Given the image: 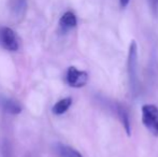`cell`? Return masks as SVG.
Returning <instances> with one entry per match:
<instances>
[{"label":"cell","mask_w":158,"mask_h":157,"mask_svg":"<svg viewBox=\"0 0 158 157\" xmlns=\"http://www.w3.org/2000/svg\"><path fill=\"white\" fill-rule=\"evenodd\" d=\"M127 70L130 90L133 96H137L139 92V76H138V45L135 40L130 42L127 57Z\"/></svg>","instance_id":"1"},{"label":"cell","mask_w":158,"mask_h":157,"mask_svg":"<svg viewBox=\"0 0 158 157\" xmlns=\"http://www.w3.org/2000/svg\"><path fill=\"white\" fill-rule=\"evenodd\" d=\"M142 123L155 137H158V107L155 105H144L142 107Z\"/></svg>","instance_id":"2"},{"label":"cell","mask_w":158,"mask_h":157,"mask_svg":"<svg viewBox=\"0 0 158 157\" xmlns=\"http://www.w3.org/2000/svg\"><path fill=\"white\" fill-rule=\"evenodd\" d=\"M0 45L11 52H15L19 48V37L10 27L0 28Z\"/></svg>","instance_id":"3"},{"label":"cell","mask_w":158,"mask_h":157,"mask_svg":"<svg viewBox=\"0 0 158 157\" xmlns=\"http://www.w3.org/2000/svg\"><path fill=\"white\" fill-rule=\"evenodd\" d=\"M66 82L71 87L81 88L87 84L88 74L86 71L79 70L75 67H69L66 73Z\"/></svg>","instance_id":"4"},{"label":"cell","mask_w":158,"mask_h":157,"mask_svg":"<svg viewBox=\"0 0 158 157\" xmlns=\"http://www.w3.org/2000/svg\"><path fill=\"white\" fill-rule=\"evenodd\" d=\"M77 16L73 12L71 11H67L63 14V16L59 19V27L61 30L64 31H68V30L72 29L77 26Z\"/></svg>","instance_id":"5"},{"label":"cell","mask_w":158,"mask_h":157,"mask_svg":"<svg viewBox=\"0 0 158 157\" xmlns=\"http://www.w3.org/2000/svg\"><path fill=\"white\" fill-rule=\"evenodd\" d=\"M115 110H116V114H117V116H118L119 121H121L122 125H123L124 128H125L127 134L130 136L131 134V124H130V118H129V113H128V111H127V109L122 105H116Z\"/></svg>","instance_id":"6"},{"label":"cell","mask_w":158,"mask_h":157,"mask_svg":"<svg viewBox=\"0 0 158 157\" xmlns=\"http://www.w3.org/2000/svg\"><path fill=\"white\" fill-rule=\"evenodd\" d=\"M72 105V99L70 97H66V98L60 99L59 101H57L52 108V112L55 115H61V114L66 113L69 110V108Z\"/></svg>","instance_id":"7"},{"label":"cell","mask_w":158,"mask_h":157,"mask_svg":"<svg viewBox=\"0 0 158 157\" xmlns=\"http://www.w3.org/2000/svg\"><path fill=\"white\" fill-rule=\"evenodd\" d=\"M2 107L8 113L13 114V115H17V114H19L22 112V105L17 101L13 100V99H3Z\"/></svg>","instance_id":"8"},{"label":"cell","mask_w":158,"mask_h":157,"mask_svg":"<svg viewBox=\"0 0 158 157\" xmlns=\"http://www.w3.org/2000/svg\"><path fill=\"white\" fill-rule=\"evenodd\" d=\"M57 151L61 157H83L77 150L73 147H68L64 144H58L57 145Z\"/></svg>","instance_id":"9"},{"label":"cell","mask_w":158,"mask_h":157,"mask_svg":"<svg viewBox=\"0 0 158 157\" xmlns=\"http://www.w3.org/2000/svg\"><path fill=\"white\" fill-rule=\"evenodd\" d=\"M11 8H12L14 14H23L26 9V0H12Z\"/></svg>","instance_id":"10"},{"label":"cell","mask_w":158,"mask_h":157,"mask_svg":"<svg viewBox=\"0 0 158 157\" xmlns=\"http://www.w3.org/2000/svg\"><path fill=\"white\" fill-rule=\"evenodd\" d=\"M148 1L151 6V10H152L153 14L155 16H158V0H148Z\"/></svg>","instance_id":"11"},{"label":"cell","mask_w":158,"mask_h":157,"mask_svg":"<svg viewBox=\"0 0 158 157\" xmlns=\"http://www.w3.org/2000/svg\"><path fill=\"white\" fill-rule=\"evenodd\" d=\"M129 2H130V0H119V4H121L122 8H126L127 6L129 4Z\"/></svg>","instance_id":"12"}]
</instances>
